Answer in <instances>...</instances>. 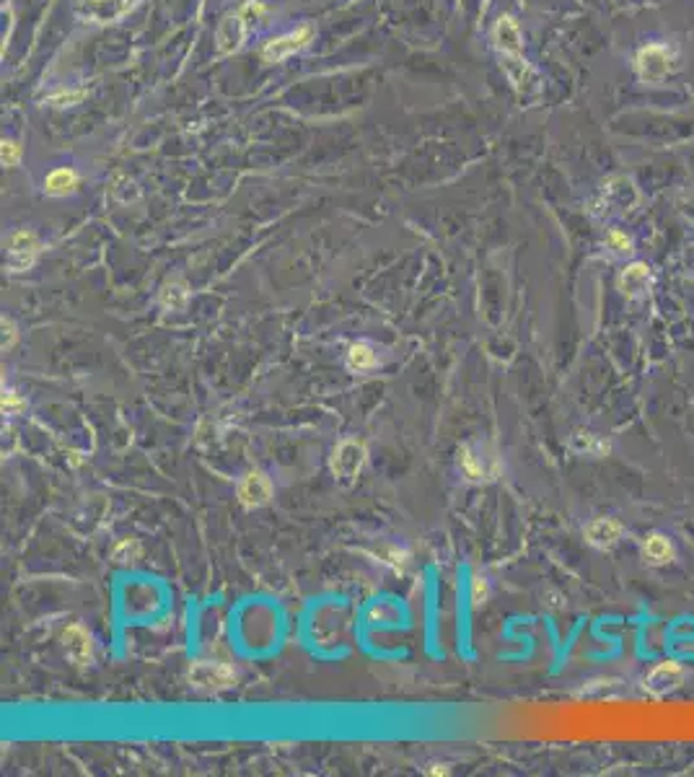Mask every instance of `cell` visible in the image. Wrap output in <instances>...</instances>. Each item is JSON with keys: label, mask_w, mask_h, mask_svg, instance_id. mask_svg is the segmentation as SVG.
<instances>
[{"label": "cell", "mask_w": 694, "mask_h": 777, "mask_svg": "<svg viewBox=\"0 0 694 777\" xmlns=\"http://www.w3.org/2000/svg\"><path fill=\"white\" fill-rule=\"evenodd\" d=\"M267 16V5L259 3V0H247L244 5H238L236 13H228L223 16V21L218 24V32H215V45L218 49L228 55V52H236L247 42L251 26L262 21Z\"/></svg>", "instance_id": "1"}, {"label": "cell", "mask_w": 694, "mask_h": 777, "mask_svg": "<svg viewBox=\"0 0 694 777\" xmlns=\"http://www.w3.org/2000/svg\"><path fill=\"white\" fill-rule=\"evenodd\" d=\"M493 39H495V47L503 52V60H506L503 65H506V71H510L513 65H526V60H521L523 36H521V29H518L513 16H503V18L495 24Z\"/></svg>", "instance_id": "2"}, {"label": "cell", "mask_w": 694, "mask_h": 777, "mask_svg": "<svg viewBox=\"0 0 694 777\" xmlns=\"http://www.w3.org/2000/svg\"><path fill=\"white\" fill-rule=\"evenodd\" d=\"M311 36H314V29L308 24L298 26V29H293V32H288V34L283 36H275V39H270L264 47H262V60L264 62H283L285 58H290L293 52H298V49H303L311 42Z\"/></svg>", "instance_id": "3"}, {"label": "cell", "mask_w": 694, "mask_h": 777, "mask_svg": "<svg viewBox=\"0 0 694 777\" xmlns=\"http://www.w3.org/2000/svg\"><path fill=\"white\" fill-rule=\"evenodd\" d=\"M669 65H671L669 49L663 47V45H645V47H640V52L635 55L637 75L645 83L663 81V78L669 75Z\"/></svg>", "instance_id": "4"}, {"label": "cell", "mask_w": 694, "mask_h": 777, "mask_svg": "<svg viewBox=\"0 0 694 777\" xmlns=\"http://www.w3.org/2000/svg\"><path fill=\"white\" fill-rule=\"evenodd\" d=\"M684 682V669L676 661H663L656 669H650L643 679V689L653 697H663L673 692Z\"/></svg>", "instance_id": "5"}, {"label": "cell", "mask_w": 694, "mask_h": 777, "mask_svg": "<svg viewBox=\"0 0 694 777\" xmlns=\"http://www.w3.org/2000/svg\"><path fill=\"white\" fill-rule=\"evenodd\" d=\"M39 251V238H36L34 231H13L8 236V267L13 272H21L26 267L34 264V257Z\"/></svg>", "instance_id": "6"}, {"label": "cell", "mask_w": 694, "mask_h": 777, "mask_svg": "<svg viewBox=\"0 0 694 777\" xmlns=\"http://www.w3.org/2000/svg\"><path fill=\"white\" fill-rule=\"evenodd\" d=\"M140 0H88L83 5V18L91 21V24H114L119 21L129 8H135Z\"/></svg>", "instance_id": "7"}, {"label": "cell", "mask_w": 694, "mask_h": 777, "mask_svg": "<svg viewBox=\"0 0 694 777\" xmlns=\"http://www.w3.org/2000/svg\"><path fill=\"white\" fill-rule=\"evenodd\" d=\"M365 461V448L358 443V441H345L337 446L334 451V459H332V469L340 480H353L358 477V471L363 469Z\"/></svg>", "instance_id": "8"}, {"label": "cell", "mask_w": 694, "mask_h": 777, "mask_svg": "<svg viewBox=\"0 0 694 777\" xmlns=\"http://www.w3.org/2000/svg\"><path fill=\"white\" fill-rule=\"evenodd\" d=\"M617 283H619V291H622L624 298L635 301V298H640V295H645L650 291L653 275H650V267L645 262H632V264H627L622 270Z\"/></svg>", "instance_id": "9"}, {"label": "cell", "mask_w": 694, "mask_h": 777, "mask_svg": "<svg viewBox=\"0 0 694 777\" xmlns=\"http://www.w3.org/2000/svg\"><path fill=\"white\" fill-rule=\"evenodd\" d=\"M622 534L624 526L617 518H596L586 526V539L599 550H612L614 544L622 539Z\"/></svg>", "instance_id": "10"}, {"label": "cell", "mask_w": 694, "mask_h": 777, "mask_svg": "<svg viewBox=\"0 0 694 777\" xmlns=\"http://www.w3.org/2000/svg\"><path fill=\"white\" fill-rule=\"evenodd\" d=\"M270 495H272V484L262 471H249L247 477L241 480V484H238V497H241V503L249 508L264 506V503L270 500Z\"/></svg>", "instance_id": "11"}, {"label": "cell", "mask_w": 694, "mask_h": 777, "mask_svg": "<svg viewBox=\"0 0 694 777\" xmlns=\"http://www.w3.org/2000/svg\"><path fill=\"white\" fill-rule=\"evenodd\" d=\"M62 645H65V653L71 656L75 663H86L91 661V640L86 635V630L73 624L62 632Z\"/></svg>", "instance_id": "12"}, {"label": "cell", "mask_w": 694, "mask_h": 777, "mask_svg": "<svg viewBox=\"0 0 694 777\" xmlns=\"http://www.w3.org/2000/svg\"><path fill=\"white\" fill-rule=\"evenodd\" d=\"M192 679L200 684V687H225V684L234 679V671L225 666V663H197L195 671H192Z\"/></svg>", "instance_id": "13"}, {"label": "cell", "mask_w": 694, "mask_h": 777, "mask_svg": "<svg viewBox=\"0 0 694 777\" xmlns=\"http://www.w3.org/2000/svg\"><path fill=\"white\" fill-rule=\"evenodd\" d=\"M75 189H78V174L68 166H60L55 171H49L47 179H45V192L49 197H65Z\"/></svg>", "instance_id": "14"}, {"label": "cell", "mask_w": 694, "mask_h": 777, "mask_svg": "<svg viewBox=\"0 0 694 777\" xmlns=\"http://www.w3.org/2000/svg\"><path fill=\"white\" fill-rule=\"evenodd\" d=\"M643 557L650 565H666L669 560H673V547H671L669 536L663 534H650L643 542Z\"/></svg>", "instance_id": "15"}, {"label": "cell", "mask_w": 694, "mask_h": 777, "mask_svg": "<svg viewBox=\"0 0 694 777\" xmlns=\"http://www.w3.org/2000/svg\"><path fill=\"white\" fill-rule=\"evenodd\" d=\"M570 448L578 451V454H591V456H604V454H609V443L601 441L599 436H593V433H586V430L573 433Z\"/></svg>", "instance_id": "16"}, {"label": "cell", "mask_w": 694, "mask_h": 777, "mask_svg": "<svg viewBox=\"0 0 694 777\" xmlns=\"http://www.w3.org/2000/svg\"><path fill=\"white\" fill-rule=\"evenodd\" d=\"M373 363H376V353H373L371 345H365V342L350 345V350H347V365H350L353 371H365V368H371Z\"/></svg>", "instance_id": "17"}, {"label": "cell", "mask_w": 694, "mask_h": 777, "mask_svg": "<svg viewBox=\"0 0 694 777\" xmlns=\"http://www.w3.org/2000/svg\"><path fill=\"white\" fill-rule=\"evenodd\" d=\"M187 285L184 283H166L164 291H161V306L171 308V311H179L184 308L187 304Z\"/></svg>", "instance_id": "18"}, {"label": "cell", "mask_w": 694, "mask_h": 777, "mask_svg": "<svg viewBox=\"0 0 694 777\" xmlns=\"http://www.w3.org/2000/svg\"><path fill=\"white\" fill-rule=\"evenodd\" d=\"M459 464H461V471L469 477V480H482L484 474H487V469H484V461L471 451V448H461L459 454Z\"/></svg>", "instance_id": "19"}, {"label": "cell", "mask_w": 694, "mask_h": 777, "mask_svg": "<svg viewBox=\"0 0 694 777\" xmlns=\"http://www.w3.org/2000/svg\"><path fill=\"white\" fill-rule=\"evenodd\" d=\"M606 244H609V249H614L617 254H630V251H632V238L627 234H622L619 228H612V231L606 234Z\"/></svg>", "instance_id": "20"}, {"label": "cell", "mask_w": 694, "mask_h": 777, "mask_svg": "<svg viewBox=\"0 0 694 777\" xmlns=\"http://www.w3.org/2000/svg\"><path fill=\"white\" fill-rule=\"evenodd\" d=\"M0 158H3V166H5V169H16L18 161H21V145L16 140H3V145H0Z\"/></svg>", "instance_id": "21"}, {"label": "cell", "mask_w": 694, "mask_h": 777, "mask_svg": "<svg viewBox=\"0 0 694 777\" xmlns=\"http://www.w3.org/2000/svg\"><path fill=\"white\" fill-rule=\"evenodd\" d=\"M21 407H24V399H21L13 388H5V391H3V410H5V412H18Z\"/></svg>", "instance_id": "22"}, {"label": "cell", "mask_w": 694, "mask_h": 777, "mask_svg": "<svg viewBox=\"0 0 694 777\" xmlns=\"http://www.w3.org/2000/svg\"><path fill=\"white\" fill-rule=\"evenodd\" d=\"M484 601H487V583H484L482 578H474V580H471V604L480 606Z\"/></svg>", "instance_id": "23"}, {"label": "cell", "mask_w": 694, "mask_h": 777, "mask_svg": "<svg viewBox=\"0 0 694 777\" xmlns=\"http://www.w3.org/2000/svg\"><path fill=\"white\" fill-rule=\"evenodd\" d=\"M81 99H83V91H75V94H60V96H55L52 101H55V104H60V106H65V104H73V101H81Z\"/></svg>", "instance_id": "24"}, {"label": "cell", "mask_w": 694, "mask_h": 777, "mask_svg": "<svg viewBox=\"0 0 694 777\" xmlns=\"http://www.w3.org/2000/svg\"><path fill=\"white\" fill-rule=\"evenodd\" d=\"M3 332H8V334H3V345L8 347L13 342V337H16V332H13V324L8 321V319H3Z\"/></svg>", "instance_id": "25"}]
</instances>
